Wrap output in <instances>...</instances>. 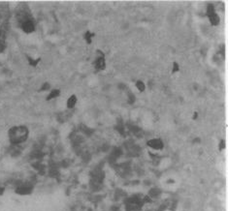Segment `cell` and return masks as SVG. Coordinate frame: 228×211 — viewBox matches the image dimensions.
Listing matches in <instances>:
<instances>
[{"label":"cell","instance_id":"6da1fadb","mask_svg":"<svg viewBox=\"0 0 228 211\" xmlns=\"http://www.w3.org/2000/svg\"><path fill=\"white\" fill-rule=\"evenodd\" d=\"M29 131L27 127L24 125L20 126H14L8 132V138L10 142L14 145H19L20 143L24 142L28 138Z\"/></svg>","mask_w":228,"mask_h":211},{"label":"cell","instance_id":"7a4b0ae2","mask_svg":"<svg viewBox=\"0 0 228 211\" xmlns=\"http://www.w3.org/2000/svg\"><path fill=\"white\" fill-rule=\"evenodd\" d=\"M96 53H97V58L93 63L94 68L97 70V71H103V70H105V68H106L105 55H104V53L99 50L96 51Z\"/></svg>","mask_w":228,"mask_h":211},{"label":"cell","instance_id":"3957f363","mask_svg":"<svg viewBox=\"0 0 228 211\" xmlns=\"http://www.w3.org/2000/svg\"><path fill=\"white\" fill-rule=\"evenodd\" d=\"M143 201H141V199L137 197H133V198H130L126 201V208L129 210H137L140 209L142 207L143 205Z\"/></svg>","mask_w":228,"mask_h":211},{"label":"cell","instance_id":"277c9868","mask_svg":"<svg viewBox=\"0 0 228 211\" xmlns=\"http://www.w3.org/2000/svg\"><path fill=\"white\" fill-rule=\"evenodd\" d=\"M33 191V187L31 185H28V184H23L19 187H17L16 189V193L20 195V196H26V195H30Z\"/></svg>","mask_w":228,"mask_h":211},{"label":"cell","instance_id":"5b68a950","mask_svg":"<svg viewBox=\"0 0 228 211\" xmlns=\"http://www.w3.org/2000/svg\"><path fill=\"white\" fill-rule=\"evenodd\" d=\"M147 145L154 150H161L164 147V143L160 139H151L147 142Z\"/></svg>","mask_w":228,"mask_h":211},{"label":"cell","instance_id":"8992f818","mask_svg":"<svg viewBox=\"0 0 228 211\" xmlns=\"http://www.w3.org/2000/svg\"><path fill=\"white\" fill-rule=\"evenodd\" d=\"M21 29H23L25 33H32L35 30V25L33 23V21L27 19L24 20L23 23H21Z\"/></svg>","mask_w":228,"mask_h":211},{"label":"cell","instance_id":"52a82bcc","mask_svg":"<svg viewBox=\"0 0 228 211\" xmlns=\"http://www.w3.org/2000/svg\"><path fill=\"white\" fill-rule=\"evenodd\" d=\"M208 18H209V20H210V23H211L212 25L216 26V25L219 24L220 19H219V16L216 14V13H214V14L210 15Z\"/></svg>","mask_w":228,"mask_h":211},{"label":"cell","instance_id":"ba28073f","mask_svg":"<svg viewBox=\"0 0 228 211\" xmlns=\"http://www.w3.org/2000/svg\"><path fill=\"white\" fill-rule=\"evenodd\" d=\"M161 194V190L158 188H153L150 189V192H149V195L148 196L150 198V199H157Z\"/></svg>","mask_w":228,"mask_h":211},{"label":"cell","instance_id":"9c48e42d","mask_svg":"<svg viewBox=\"0 0 228 211\" xmlns=\"http://www.w3.org/2000/svg\"><path fill=\"white\" fill-rule=\"evenodd\" d=\"M76 103H77V97H76V95H72L67 100V107L68 109H73L76 106Z\"/></svg>","mask_w":228,"mask_h":211},{"label":"cell","instance_id":"30bf717a","mask_svg":"<svg viewBox=\"0 0 228 211\" xmlns=\"http://www.w3.org/2000/svg\"><path fill=\"white\" fill-rule=\"evenodd\" d=\"M59 94H60V90L59 89H53L50 94H49V96L47 97V101H50L52 99H55L56 98V97L59 96Z\"/></svg>","mask_w":228,"mask_h":211},{"label":"cell","instance_id":"8fae6325","mask_svg":"<svg viewBox=\"0 0 228 211\" xmlns=\"http://www.w3.org/2000/svg\"><path fill=\"white\" fill-rule=\"evenodd\" d=\"M136 87L140 92H144L146 89V85L142 80H138V82H136Z\"/></svg>","mask_w":228,"mask_h":211},{"label":"cell","instance_id":"7c38bea8","mask_svg":"<svg viewBox=\"0 0 228 211\" xmlns=\"http://www.w3.org/2000/svg\"><path fill=\"white\" fill-rule=\"evenodd\" d=\"M215 13V6L213 4H208L207 6V12H206V14H207V16L209 17L210 15Z\"/></svg>","mask_w":228,"mask_h":211},{"label":"cell","instance_id":"4fadbf2b","mask_svg":"<svg viewBox=\"0 0 228 211\" xmlns=\"http://www.w3.org/2000/svg\"><path fill=\"white\" fill-rule=\"evenodd\" d=\"M93 36H94V33H91V32H86L85 34V39L88 42V44H90L91 43V38Z\"/></svg>","mask_w":228,"mask_h":211},{"label":"cell","instance_id":"5bb4252c","mask_svg":"<svg viewBox=\"0 0 228 211\" xmlns=\"http://www.w3.org/2000/svg\"><path fill=\"white\" fill-rule=\"evenodd\" d=\"M135 100H136V98H135L134 94L131 93V92H129V93H128V103H129V104H134Z\"/></svg>","mask_w":228,"mask_h":211},{"label":"cell","instance_id":"9a60e30c","mask_svg":"<svg viewBox=\"0 0 228 211\" xmlns=\"http://www.w3.org/2000/svg\"><path fill=\"white\" fill-rule=\"evenodd\" d=\"M27 59H28V62H29V64L30 65H32V66H36V65L39 63V61H40V58H37L36 60H33L32 58H30L29 56H27Z\"/></svg>","mask_w":228,"mask_h":211},{"label":"cell","instance_id":"2e32d148","mask_svg":"<svg viewBox=\"0 0 228 211\" xmlns=\"http://www.w3.org/2000/svg\"><path fill=\"white\" fill-rule=\"evenodd\" d=\"M179 70H180V66H179V64H178L177 62H174V63H173L172 73H177V72H179Z\"/></svg>","mask_w":228,"mask_h":211},{"label":"cell","instance_id":"e0dca14e","mask_svg":"<svg viewBox=\"0 0 228 211\" xmlns=\"http://www.w3.org/2000/svg\"><path fill=\"white\" fill-rule=\"evenodd\" d=\"M50 87H51V85H50V83H44V84H43V86H42V88L40 89V91H44V90H48V89H50Z\"/></svg>","mask_w":228,"mask_h":211},{"label":"cell","instance_id":"ac0fdd59","mask_svg":"<svg viewBox=\"0 0 228 211\" xmlns=\"http://www.w3.org/2000/svg\"><path fill=\"white\" fill-rule=\"evenodd\" d=\"M225 146H226V144H225V142L223 139L222 140H220V142H219V150H223L224 148H225Z\"/></svg>","mask_w":228,"mask_h":211},{"label":"cell","instance_id":"d6986e66","mask_svg":"<svg viewBox=\"0 0 228 211\" xmlns=\"http://www.w3.org/2000/svg\"><path fill=\"white\" fill-rule=\"evenodd\" d=\"M4 191H5V189L3 187H0V196H2L4 194Z\"/></svg>","mask_w":228,"mask_h":211},{"label":"cell","instance_id":"ffe728a7","mask_svg":"<svg viewBox=\"0 0 228 211\" xmlns=\"http://www.w3.org/2000/svg\"><path fill=\"white\" fill-rule=\"evenodd\" d=\"M197 115H198L197 111H195V112L193 113V119H197Z\"/></svg>","mask_w":228,"mask_h":211}]
</instances>
